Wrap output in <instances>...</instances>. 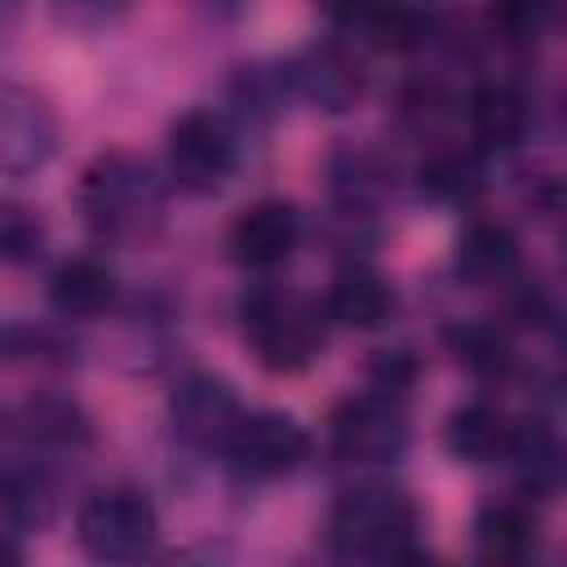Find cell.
<instances>
[{
  "label": "cell",
  "instance_id": "obj_1",
  "mask_svg": "<svg viewBox=\"0 0 567 567\" xmlns=\"http://www.w3.org/2000/svg\"><path fill=\"white\" fill-rule=\"evenodd\" d=\"M80 213L102 239H137L159 226L164 190L146 159L106 151L80 177Z\"/></svg>",
  "mask_w": 567,
  "mask_h": 567
},
{
  "label": "cell",
  "instance_id": "obj_26",
  "mask_svg": "<svg viewBox=\"0 0 567 567\" xmlns=\"http://www.w3.org/2000/svg\"><path fill=\"white\" fill-rule=\"evenodd\" d=\"M319 9L328 18H337V22H359L372 9V0H319Z\"/></svg>",
  "mask_w": 567,
  "mask_h": 567
},
{
  "label": "cell",
  "instance_id": "obj_11",
  "mask_svg": "<svg viewBox=\"0 0 567 567\" xmlns=\"http://www.w3.org/2000/svg\"><path fill=\"white\" fill-rule=\"evenodd\" d=\"M288 84L297 97H306L315 111H350L363 93L359 62L341 53L337 44H315L288 62Z\"/></svg>",
  "mask_w": 567,
  "mask_h": 567
},
{
  "label": "cell",
  "instance_id": "obj_12",
  "mask_svg": "<svg viewBox=\"0 0 567 567\" xmlns=\"http://www.w3.org/2000/svg\"><path fill=\"white\" fill-rule=\"evenodd\" d=\"M452 270L470 288H496L518 270V239L501 221H470L456 239Z\"/></svg>",
  "mask_w": 567,
  "mask_h": 567
},
{
  "label": "cell",
  "instance_id": "obj_15",
  "mask_svg": "<svg viewBox=\"0 0 567 567\" xmlns=\"http://www.w3.org/2000/svg\"><path fill=\"white\" fill-rule=\"evenodd\" d=\"M49 306L62 319H97L115 306V275L97 257H71L49 279Z\"/></svg>",
  "mask_w": 567,
  "mask_h": 567
},
{
  "label": "cell",
  "instance_id": "obj_14",
  "mask_svg": "<svg viewBox=\"0 0 567 567\" xmlns=\"http://www.w3.org/2000/svg\"><path fill=\"white\" fill-rule=\"evenodd\" d=\"M390 310H394V292L372 266L354 261V266H341L332 275L328 301H323L328 319H337L346 328H381L390 319Z\"/></svg>",
  "mask_w": 567,
  "mask_h": 567
},
{
  "label": "cell",
  "instance_id": "obj_22",
  "mask_svg": "<svg viewBox=\"0 0 567 567\" xmlns=\"http://www.w3.org/2000/svg\"><path fill=\"white\" fill-rule=\"evenodd\" d=\"M447 346L456 350V359H461L465 368H474V372H483V377H501V372H509V363H514L505 332L492 328V323H461V328L447 332Z\"/></svg>",
  "mask_w": 567,
  "mask_h": 567
},
{
  "label": "cell",
  "instance_id": "obj_6",
  "mask_svg": "<svg viewBox=\"0 0 567 567\" xmlns=\"http://www.w3.org/2000/svg\"><path fill=\"white\" fill-rule=\"evenodd\" d=\"M168 421L182 443H190L199 452H226L244 421V408H239V394L221 377L190 372L186 381H177V390L168 399Z\"/></svg>",
  "mask_w": 567,
  "mask_h": 567
},
{
  "label": "cell",
  "instance_id": "obj_7",
  "mask_svg": "<svg viewBox=\"0 0 567 567\" xmlns=\"http://www.w3.org/2000/svg\"><path fill=\"white\" fill-rule=\"evenodd\" d=\"M58 151V120L49 102L13 80H0V177H27Z\"/></svg>",
  "mask_w": 567,
  "mask_h": 567
},
{
  "label": "cell",
  "instance_id": "obj_16",
  "mask_svg": "<svg viewBox=\"0 0 567 567\" xmlns=\"http://www.w3.org/2000/svg\"><path fill=\"white\" fill-rule=\"evenodd\" d=\"M527 97L514 84H483L470 97V133L483 151H509L527 137Z\"/></svg>",
  "mask_w": 567,
  "mask_h": 567
},
{
  "label": "cell",
  "instance_id": "obj_21",
  "mask_svg": "<svg viewBox=\"0 0 567 567\" xmlns=\"http://www.w3.org/2000/svg\"><path fill=\"white\" fill-rule=\"evenodd\" d=\"M332 190H337V199L346 208L368 213L381 199V190H385V168L368 151H341L332 159Z\"/></svg>",
  "mask_w": 567,
  "mask_h": 567
},
{
  "label": "cell",
  "instance_id": "obj_9",
  "mask_svg": "<svg viewBox=\"0 0 567 567\" xmlns=\"http://www.w3.org/2000/svg\"><path fill=\"white\" fill-rule=\"evenodd\" d=\"M226 452L244 478H284L306 461L310 439L288 412H252L239 421Z\"/></svg>",
  "mask_w": 567,
  "mask_h": 567
},
{
  "label": "cell",
  "instance_id": "obj_13",
  "mask_svg": "<svg viewBox=\"0 0 567 567\" xmlns=\"http://www.w3.org/2000/svg\"><path fill=\"white\" fill-rule=\"evenodd\" d=\"M474 545L487 563H523L540 545V518L523 501H492L474 518Z\"/></svg>",
  "mask_w": 567,
  "mask_h": 567
},
{
  "label": "cell",
  "instance_id": "obj_23",
  "mask_svg": "<svg viewBox=\"0 0 567 567\" xmlns=\"http://www.w3.org/2000/svg\"><path fill=\"white\" fill-rule=\"evenodd\" d=\"M53 509V496L44 487L40 474H27V470H13L0 478V514L13 523V527H40Z\"/></svg>",
  "mask_w": 567,
  "mask_h": 567
},
{
  "label": "cell",
  "instance_id": "obj_24",
  "mask_svg": "<svg viewBox=\"0 0 567 567\" xmlns=\"http://www.w3.org/2000/svg\"><path fill=\"white\" fill-rule=\"evenodd\" d=\"M44 252V221L27 204H0V261L27 266Z\"/></svg>",
  "mask_w": 567,
  "mask_h": 567
},
{
  "label": "cell",
  "instance_id": "obj_17",
  "mask_svg": "<svg viewBox=\"0 0 567 567\" xmlns=\"http://www.w3.org/2000/svg\"><path fill=\"white\" fill-rule=\"evenodd\" d=\"M509 443H514V421L492 403H470L447 421V447L465 465H492L509 452Z\"/></svg>",
  "mask_w": 567,
  "mask_h": 567
},
{
  "label": "cell",
  "instance_id": "obj_10",
  "mask_svg": "<svg viewBox=\"0 0 567 567\" xmlns=\"http://www.w3.org/2000/svg\"><path fill=\"white\" fill-rule=\"evenodd\" d=\"M297 235H301V221H297L292 204L261 199V204H248L230 221V252L248 270H275V266H284L292 257Z\"/></svg>",
  "mask_w": 567,
  "mask_h": 567
},
{
  "label": "cell",
  "instance_id": "obj_5",
  "mask_svg": "<svg viewBox=\"0 0 567 567\" xmlns=\"http://www.w3.org/2000/svg\"><path fill=\"white\" fill-rule=\"evenodd\" d=\"M408 447V416L394 394H363L332 412V452L346 465H390Z\"/></svg>",
  "mask_w": 567,
  "mask_h": 567
},
{
  "label": "cell",
  "instance_id": "obj_25",
  "mask_svg": "<svg viewBox=\"0 0 567 567\" xmlns=\"http://www.w3.org/2000/svg\"><path fill=\"white\" fill-rule=\"evenodd\" d=\"M549 18H554V0H492V27L514 44L540 40Z\"/></svg>",
  "mask_w": 567,
  "mask_h": 567
},
{
  "label": "cell",
  "instance_id": "obj_3",
  "mask_svg": "<svg viewBox=\"0 0 567 567\" xmlns=\"http://www.w3.org/2000/svg\"><path fill=\"white\" fill-rule=\"evenodd\" d=\"M244 341L266 372H301L323 350V315L292 288H257L244 297Z\"/></svg>",
  "mask_w": 567,
  "mask_h": 567
},
{
  "label": "cell",
  "instance_id": "obj_4",
  "mask_svg": "<svg viewBox=\"0 0 567 567\" xmlns=\"http://www.w3.org/2000/svg\"><path fill=\"white\" fill-rule=\"evenodd\" d=\"M80 545L89 558L97 563H137L155 549L159 540V518L151 509V501L142 492L128 487H111L84 501L80 509Z\"/></svg>",
  "mask_w": 567,
  "mask_h": 567
},
{
  "label": "cell",
  "instance_id": "obj_19",
  "mask_svg": "<svg viewBox=\"0 0 567 567\" xmlns=\"http://www.w3.org/2000/svg\"><path fill=\"white\" fill-rule=\"evenodd\" d=\"M359 27L372 35L377 49H416L430 35V13L416 0H372V9L359 18Z\"/></svg>",
  "mask_w": 567,
  "mask_h": 567
},
{
  "label": "cell",
  "instance_id": "obj_18",
  "mask_svg": "<svg viewBox=\"0 0 567 567\" xmlns=\"http://www.w3.org/2000/svg\"><path fill=\"white\" fill-rule=\"evenodd\" d=\"M18 425L27 439L35 443H49V447H75V443H89V416L71 403V399H58V394H40V399H27L22 412H18Z\"/></svg>",
  "mask_w": 567,
  "mask_h": 567
},
{
  "label": "cell",
  "instance_id": "obj_2",
  "mask_svg": "<svg viewBox=\"0 0 567 567\" xmlns=\"http://www.w3.org/2000/svg\"><path fill=\"white\" fill-rule=\"evenodd\" d=\"M416 505L399 487H354L332 505L328 536L346 558L399 563L416 558Z\"/></svg>",
  "mask_w": 567,
  "mask_h": 567
},
{
  "label": "cell",
  "instance_id": "obj_20",
  "mask_svg": "<svg viewBox=\"0 0 567 567\" xmlns=\"http://www.w3.org/2000/svg\"><path fill=\"white\" fill-rule=\"evenodd\" d=\"M478 186H483V168H478V155H474V151L439 146V151H430V159L421 164V190L434 195V199L461 204V199L478 195Z\"/></svg>",
  "mask_w": 567,
  "mask_h": 567
},
{
  "label": "cell",
  "instance_id": "obj_8",
  "mask_svg": "<svg viewBox=\"0 0 567 567\" xmlns=\"http://www.w3.org/2000/svg\"><path fill=\"white\" fill-rule=\"evenodd\" d=\"M235 168V142L213 111H186L168 128V173L182 190L213 195Z\"/></svg>",
  "mask_w": 567,
  "mask_h": 567
}]
</instances>
